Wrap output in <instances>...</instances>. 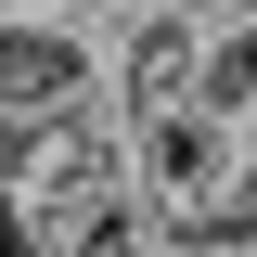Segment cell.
Listing matches in <instances>:
<instances>
[{"instance_id":"obj_1","label":"cell","mask_w":257,"mask_h":257,"mask_svg":"<svg viewBox=\"0 0 257 257\" xmlns=\"http://www.w3.org/2000/svg\"><path fill=\"white\" fill-rule=\"evenodd\" d=\"M244 167V142H231V103H155V116H128V180L155 193V219H193L206 193Z\"/></svg>"},{"instance_id":"obj_3","label":"cell","mask_w":257,"mask_h":257,"mask_svg":"<svg viewBox=\"0 0 257 257\" xmlns=\"http://www.w3.org/2000/svg\"><path fill=\"white\" fill-rule=\"evenodd\" d=\"M103 90H116L128 116L193 103V90H206V13H180V0H142L128 26L103 39Z\"/></svg>"},{"instance_id":"obj_4","label":"cell","mask_w":257,"mask_h":257,"mask_svg":"<svg viewBox=\"0 0 257 257\" xmlns=\"http://www.w3.org/2000/svg\"><path fill=\"white\" fill-rule=\"evenodd\" d=\"M39 257H167V219H155V193H142V180H116V193H90Z\"/></svg>"},{"instance_id":"obj_2","label":"cell","mask_w":257,"mask_h":257,"mask_svg":"<svg viewBox=\"0 0 257 257\" xmlns=\"http://www.w3.org/2000/svg\"><path fill=\"white\" fill-rule=\"evenodd\" d=\"M64 103H103V39L90 13H0V116H64Z\"/></svg>"}]
</instances>
